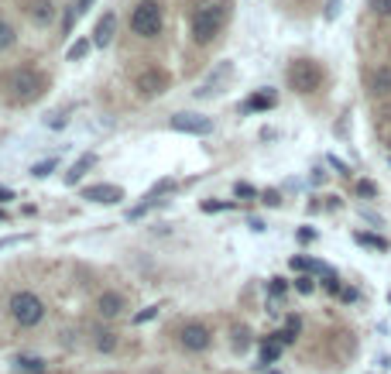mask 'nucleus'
<instances>
[{"label":"nucleus","instance_id":"1","mask_svg":"<svg viewBox=\"0 0 391 374\" xmlns=\"http://www.w3.org/2000/svg\"><path fill=\"white\" fill-rule=\"evenodd\" d=\"M226 21V3L224 0H203L192 10V42L196 45H210Z\"/></svg>","mask_w":391,"mask_h":374},{"label":"nucleus","instance_id":"2","mask_svg":"<svg viewBox=\"0 0 391 374\" xmlns=\"http://www.w3.org/2000/svg\"><path fill=\"white\" fill-rule=\"evenodd\" d=\"M323 65L316 62V58H295L292 65H288V72H285V79H288V86L295 90V93H302V97H309V93H316L319 86H323Z\"/></svg>","mask_w":391,"mask_h":374},{"label":"nucleus","instance_id":"3","mask_svg":"<svg viewBox=\"0 0 391 374\" xmlns=\"http://www.w3.org/2000/svg\"><path fill=\"white\" fill-rule=\"evenodd\" d=\"M162 3L158 0H141L131 14V31L138 38H158L162 35Z\"/></svg>","mask_w":391,"mask_h":374},{"label":"nucleus","instance_id":"4","mask_svg":"<svg viewBox=\"0 0 391 374\" xmlns=\"http://www.w3.org/2000/svg\"><path fill=\"white\" fill-rule=\"evenodd\" d=\"M7 309H10V316H14L17 326H38V323L45 320V302L35 292H24V288L10 295Z\"/></svg>","mask_w":391,"mask_h":374},{"label":"nucleus","instance_id":"5","mask_svg":"<svg viewBox=\"0 0 391 374\" xmlns=\"http://www.w3.org/2000/svg\"><path fill=\"white\" fill-rule=\"evenodd\" d=\"M7 90H10L17 100H35V97H42L45 79H42L35 69H14V72L7 76Z\"/></svg>","mask_w":391,"mask_h":374},{"label":"nucleus","instance_id":"6","mask_svg":"<svg viewBox=\"0 0 391 374\" xmlns=\"http://www.w3.org/2000/svg\"><path fill=\"white\" fill-rule=\"evenodd\" d=\"M178 343H182V350H189V354H203V350H210V343H213V330H210L206 323H185V326L178 330Z\"/></svg>","mask_w":391,"mask_h":374},{"label":"nucleus","instance_id":"7","mask_svg":"<svg viewBox=\"0 0 391 374\" xmlns=\"http://www.w3.org/2000/svg\"><path fill=\"white\" fill-rule=\"evenodd\" d=\"M165 86H168V72L165 69H144L138 79H134V90L141 93V97H158V93H165Z\"/></svg>","mask_w":391,"mask_h":374},{"label":"nucleus","instance_id":"8","mask_svg":"<svg viewBox=\"0 0 391 374\" xmlns=\"http://www.w3.org/2000/svg\"><path fill=\"white\" fill-rule=\"evenodd\" d=\"M172 131H182V134H210L213 131V120L210 117H203V113H175L172 120Z\"/></svg>","mask_w":391,"mask_h":374},{"label":"nucleus","instance_id":"9","mask_svg":"<svg viewBox=\"0 0 391 374\" xmlns=\"http://www.w3.org/2000/svg\"><path fill=\"white\" fill-rule=\"evenodd\" d=\"M83 200L113 206V203H120V200H124V189H120V186H86V189H83Z\"/></svg>","mask_w":391,"mask_h":374},{"label":"nucleus","instance_id":"10","mask_svg":"<svg viewBox=\"0 0 391 374\" xmlns=\"http://www.w3.org/2000/svg\"><path fill=\"white\" fill-rule=\"evenodd\" d=\"M97 313H100L103 320L120 316V313H124V295H120V292H100V299H97Z\"/></svg>","mask_w":391,"mask_h":374},{"label":"nucleus","instance_id":"11","mask_svg":"<svg viewBox=\"0 0 391 374\" xmlns=\"http://www.w3.org/2000/svg\"><path fill=\"white\" fill-rule=\"evenodd\" d=\"M113 28H117V17H113L110 10L97 21V31H93V45H100V49H107L113 42Z\"/></svg>","mask_w":391,"mask_h":374},{"label":"nucleus","instance_id":"12","mask_svg":"<svg viewBox=\"0 0 391 374\" xmlns=\"http://www.w3.org/2000/svg\"><path fill=\"white\" fill-rule=\"evenodd\" d=\"M28 14H31V21H35V24H42V28H45V24L56 17V3H52V0H31Z\"/></svg>","mask_w":391,"mask_h":374},{"label":"nucleus","instance_id":"13","mask_svg":"<svg viewBox=\"0 0 391 374\" xmlns=\"http://www.w3.org/2000/svg\"><path fill=\"white\" fill-rule=\"evenodd\" d=\"M371 90H374L378 97H388L391 93V65H381V69L371 76Z\"/></svg>","mask_w":391,"mask_h":374},{"label":"nucleus","instance_id":"14","mask_svg":"<svg viewBox=\"0 0 391 374\" xmlns=\"http://www.w3.org/2000/svg\"><path fill=\"white\" fill-rule=\"evenodd\" d=\"M275 104H278V97L265 90V93H254V97H251V100L244 104V110H247V113H254V110H272Z\"/></svg>","mask_w":391,"mask_h":374},{"label":"nucleus","instance_id":"15","mask_svg":"<svg viewBox=\"0 0 391 374\" xmlns=\"http://www.w3.org/2000/svg\"><path fill=\"white\" fill-rule=\"evenodd\" d=\"M93 347H97L100 354H110L113 347H117V333H113V330H97V340H93Z\"/></svg>","mask_w":391,"mask_h":374},{"label":"nucleus","instance_id":"16","mask_svg":"<svg viewBox=\"0 0 391 374\" xmlns=\"http://www.w3.org/2000/svg\"><path fill=\"white\" fill-rule=\"evenodd\" d=\"M93 165H97V155H83V158L72 165V172L65 175V182H69V186H76V179H79V175H83L86 168H93Z\"/></svg>","mask_w":391,"mask_h":374},{"label":"nucleus","instance_id":"17","mask_svg":"<svg viewBox=\"0 0 391 374\" xmlns=\"http://www.w3.org/2000/svg\"><path fill=\"white\" fill-rule=\"evenodd\" d=\"M353 241H357V244H364V247H374V251H388V241H385V237H378V234H357Z\"/></svg>","mask_w":391,"mask_h":374},{"label":"nucleus","instance_id":"18","mask_svg":"<svg viewBox=\"0 0 391 374\" xmlns=\"http://www.w3.org/2000/svg\"><path fill=\"white\" fill-rule=\"evenodd\" d=\"M17 42V31H14V24H7V21H0V52H7L10 45Z\"/></svg>","mask_w":391,"mask_h":374},{"label":"nucleus","instance_id":"19","mask_svg":"<svg viewBox=\"0 0 391 374\" xmlns=\"http://www.w3.org/2000/svg\"><path fill=\"white\" fill-rule=\"evenodd\" d=\"M281 357V343H275V340H268L265 347H261V364H275Z\"/></svg>","mask_w":391,"mask_h":374},{"label":"nucleus","instance_id":"20","mask_svg":"<svg viewBox=\"0 0 391 374\" xmlns=\"http://www.w3.org/2000/svg\"><path fill=\"white\" fill-rule=\"evenodd\" d=\"M14 364H17L21 371H35V374H42V368H45V361H42V357H17Z\"/></svg>","mask_w":391,"mask_h":374},{"label":"nucleus","instance_id":"21","mask_svg":"<svg viewBox=\"0 0 391 374\" xmlns=\"http://www.w3.org/2000/svg\"><path fill=\"white\" fill-rule=\"evenodd\" d=\"M295 336H299V330H292V326H285V330H278V333H272V340H275V343H281V347L295 343Z\"/></svg>","mask_w":391,"mask_h":374},{"label":"nucleus","instance_id":"22","mask_svg":"<svg viewBox=\"0 0 391 374\" xmlns=\"http://www.w3.org/2000/svg\"><path fill=\"white\" fill-rule=\"evenodd\" d=\"M247 343H251V333L240 326V330H233V350H247Z\"/></svg>","mask_w":391,"mask_h":374},{"label":"nucleus","instance_id":"23","mask_svg":"<svg viewBox=\"0 0 391 374\" xmlns=\"http://www.w3.org/2000/svg\"><path fill=\"white\" fill-rule=\"evenodd\" d=\"M49 172H56V158H49V161H38V165L31 168V175H35V179H45Z\"/></svg>","mask_w":391,"mask_h":374},{"label":"nucleus","instance_id":"24","mask_svg":"<svg viewBox=\"0 0 391 374\" xmlns=\"http://www.w3.org/2000/svg\"><path fill=\"white\" fill-rule=\"evenodd\" d=\"M357 196L374 200V196H378V186H374V182H367V179H360V182H357Z\"/></svg>","mask_w":391,"mask_h":374},{"label":"nucleus","instance_id":"25","mask_svg":"<svg viewBox=\"0 0 391 374\" xmlns=\"http://www.w3.org/2000/svg\"><path fill=\"white\" fill-rule=\"evenodd\" d=\"M371 10L378 17H391V0H371Z\"/></svg>","mask_w":391,"mask_h":374},{"label":"nucleus","instance_id":"26","mask_svg":"<svg viewBox=\"0 0 391 374\" xmlns=\"http://www.w3.org/2000/svg\"><path fill=\"white\" fill-rule=\"evenodd\" d=\"M295 288H299L302 295H313V288H316V285H313V278H309V275H302V278H295Z\"/></svg>","mask_w":391,"mask_h":374},{"label":"nucleus","instance_id":"27","mask_svg":"<svg viewBox=\"0 0 391 374\" xmlns=\"http://www.w3.org/2000/svg\"><path fill=\"white\" fill-rule=\"evenodd\" d=\"M90 52V42H76L72 49H69V62H76V58H83V55Z\"/></svg>","mask_w":391,"mask_h":374},{"label":"nucleus","instance_id":"28","mask_svg":"<svg viewBox=\"0 0 391 374\" xmlns=\"http://www.w3.org/2000/svg\"><path fill=\"white\" fill-rule=\"evenodd\" d=\"M155 316H158V306H148V309H141L134 316V323H148V320H155Z\"/></svg>","mask_w":391,"mask_h":374},{"label":"nucleus","instance_id":"29","mask_svg":"<svg viewBox=\"0 0 391 374\" xmlns=\"http://www.w3.org/2000/svg\"><path fill=\"white\" fill-rule=\"evenodd\" d=\"M261 200H265V203H268V206H278V203H281L278 189H265V193H261Z\"/></svg>","mask_w":391,"mask_h":374},{"label":"nucleus","instance_id":"30","mask_svg":"<svg viewBox=\"0 0 391 374\" xmlns=\"http://www.w3.org/2000/svg\"><path fill=\"white\" fill-rule=\"evenodd\" d=\"M285 288H288V285H285V278H272V285H268V292H272V295H285Z\"/></svg>","mask_w":391,"mask_h":374},{"label":"nucleus","instance_id":"31","mask_svg":"<svg viewBox=\"0 0 391 374\" xmlns=\"http://www.w3.org/2000/svg\"><path fill=\"white\" fill-rule=\"evenodd\" d=\"M313 265H316V261H309V258H292V268H295V271H313Z\"/></svg>","mask_w":391,"mask_h":374},{"label":"nucleus","instance_id":"32","mask_svg":"<svg viewBox=\"0 0 391 374\" xmlns=\"http://www.w3.org/2000/svg\"><path fill=\"white\" fill-rule=\"evenodd\" d=\"M323 285H326V292H333V295H336V292H343V288H340V278H336L333 271L326 275V282H323Z\"/></svg>","mask_w":391,"mask_h":374},{"label":"nucleus","instance_id":"33","mask_svg":"<svg viewBox=\"0 0 391 374\" xmlns=\"http://www.w3.org/2000/svg\"><path fill=\"white\" fill-rule=\"evenodd\" d=\"M233 193H237V196H254V186H251V182H237Z\"/></svg>","mask_w":391,"mask_h":374},{"label":"nucleus","instance_id":"34","mask_svg":"<svg viewBox=\"0 0 391 374\" xmlns=\"http://www.w3.org/2000/svg\"><path fill=\"white\" fill-rule=\"evenodd\" d=\"M217 210H224V203H213V200L203 203V213H217Z\"/></svg>","mask_w":391,"mask_h":374},{"label":"nucleus","instance_id":"35","mask_svg":"<svg viewBox=\"0 0 391 374\" xmlns=\"http://www.w3.org/2000/svg\"><path fill=\"white\" fill-rule=\"evenodd\" d=\"M340 299H343V302H357V288H343Z\"/></svg>","mask_w":391,"mask_h":374},{"label":"nucleus","instance_id":"36","mask_svg":"<svg viewBox=\"0 0 391 374\" xmlns=\"http://www.w3.org/2000/svg\"><path fill=\"white\" fill-rule=\"evenodd\" d=\"M336 14H340V0H330V7H326V17H330V21H333Z\"/></svg>","mask_w":391,"mask_h":374},{"label":"nucleus","instance_id":"37","mask_svg":"<svg viewBox=\"0 0 391 374\" xmlns=\"http://www.w3.org/2000/svg\"><path fill=\"white\" fill-rule=\"evenodd\" d=\"M330 165H333V168L340 172V175H350V168H347V165H343L340 158H330Z\"/></svg>","mask_w":391,"mask_h":374},{"label":"nucleus","instance_id":"38","mask_svg":"<svg viewBox=\"0 0 391 374\" xmlns=\"http://www.w3.org/2000/svg\"><path fill=\"white\" fill-rule=\"evenodd\" d=\"M313 237H316V230H309V227H306V230H299V241H313Z\"/></svg>","mask_w":391,"mask_h":374},{"label":"nucleus","instance_id":"39","mask_svg":"<svg viewBox=\"0 0 391 374\" xmlns=\"http://www.w3.org/2000/svg\"><path fill=\"white\" fill-rule=\"evenodd\" d=\"M10 200H14V193H10V189H3V186H0V203H10Z\"/></svg>","mask_w":391,"mask_h":374},{"label":"nucleus","instance_id":"40","mask_svg":"<svg viewBox=\"0 0 391 374\" xmlns=\"http://www.w3.org/2000/svg\"><path fill=\"white\" fill-rule=\"evenodd\" d=\"M86 7H93V0H76V10H86Z\"/></svg>","mask_w":391,"mask_h":374},{"label":"nucleus","instance_id":"41","mask_svg":"<svg viewBox=\"0 0 391 374\" xmlns=\"http://www.w3.org/2000/svg\"><path fill=\"white\" fill-rule=\"evenodd\" d=\"M3 220H7V216H3V210H0V223H3Z\"/></svg>","mask_w":391,"mask_h":374},{"label":"nucleus","instance_id":"42","mask_svg":"<svg viewBox=\"0 0 391 374\" xmlns=\"http://www.w3.org/2000/svg\"><path fill=\"white\" fill-rule=\"evenodd\" d=\"M388 299H391V295H388Z\"/></svg>","mask_w":391,"mask_h":374}]
</instances>
